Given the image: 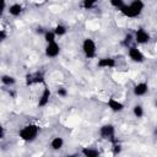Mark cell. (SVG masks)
<instances>
[{"label": "cell", "instance_id": "1", "mask_svg": "<svg viewBox=\"0 0 157 157\" xmlns=\"http://www.w3.org/2000/svg\"><path fill=\"white\" fill-rule=\"evenodd\" d=\"M145 9V2L142 0H132L129 4H125L119 11L129 18H135L137 16H140V13L144 11Z\"/></svg>", "mask_w": 157, "mask_h": 157}, {"label": "cell", "instance_id": "2", "mask_svg": "<svg viewBox=\"0 0 157 157\" xmlns=\"http://www.w3.org/2000/svg\"><path fill=\"white\" fill-rule=\"evenodd\" d=\"M39 135V126L36 124H27L22 126L18 131V136L25 142H32L34 141Z\"/></svg>", "mask_w": 157, "mask_h": 157}, {"label": "cell", "instance_id": "3", "mask_svg": "<svg viewBox=\"0 0 157 157\" xmlns=\"http://www.w3.org/2000/svg\"><path fill=\"white\" fill-rule=\"evenodd\" d=\"M82 52L86 58L93 59L97 55V44L92 38H85L82 42Z\"/></svg>", "mask_w": 157, "mask_h": 157}, {"label": "cell", "instance_id": "4", "mask_svg": "<svg viewBox=\"0 0 157 157\" xmlns=\"http://www.w3.org/2000/svg\"><path fill=\"white\" fill-rule=\"evenodd\" d=\"M128 55H129L130 60H132L134 63H144L145 61V55L141 52V49L137 47H130L128 49Z\"/></svg>", "mask_w": 157, "mask_h": 157}, {"label": "cell", "instance_id": "5", "mask_svg": "<svg viewBox=\"0 0 157 157\" xmlns=\"http://www.w3.org/2000/svg\"><path fill=\"white\" fill-rule=\"evenodd\" d=\"M59 54H60V45L56 43V40L47 43V47H45V55H47L48 58L54 59V58H56Z\"/></svg>", "mask_w": 157, "mask_h": 157}, {"label": "cell", "instance_id": "6", "mask_svg": "<svg viewBox=\"0 0 157 157\" xmlns=\"http://www.w3.org/2000/svg\"><path fill=\"white\" fill-rule=\"evenodd\" d=\"M135 42L137 44H146L150 40V33L145 29V28H139L135 32Z\"/></svg>", "mask_w": 157, "mask_h": 157}, {"label": "cell", "instance_id": "7", "mask_svg": "<svg viewBox=\"0 0 157 157\" xmlns=\"http://www.w3.org/2000/svg\"><path fill=\"white\" fill-rule=\"evenodd\" d=\"M115 134V129L112 124H105L99 129V135L103 139H112Z\"/></svg>", "mask_w": 157, "mask_h": 157}, {"label": "cell", "instance_id": "8", "mask_svg": "<svg viewBox=\"0 0 157 157\" xmlns=\"http://www.w3.org/2000/svg\"><path fill=\"white\" fill-rule=\"evenodd\" d=\"M132 92H134V96L142 97V96H145L148 92V85L146 82H139V83H136L134 86Z\"/></svg>", "mask_w": 157, "mask_h": 157}, {"label": "cell", "instance_id": "9", "mask_svg": "<svg viewBox=\"0 0 157 157\" xmlns=\"http://www.w3.org/2000/svg\"><path fill=\"white\" fill-rule=\"evenodd\" d=\"M107 104H108L109 109L113 110V112H115V113L121 112L124 109V104L119 99H117V98H109L108 102H107Z\"/></svg>", "mask_w": 157, "mask_h": 157}, {"label": "cell", "instance_id": "10", "mask_svg": "<svg viewBox=\"0 0 157 157\" xmlns=\"http://www.w3.org/2000/svg\"><path fill=\"white\" fill-rule=\"evenodd\" d=\"M50 90L49 88H44L42 94L39 96V101H38V105L40 107H45L48 103H49V99H50Z\"/></svg>", "mask_w": 157, "mask_h": 157}, {"label": "cell", "instance_id": "11", "mask_svg": "<svg viewBox=\"0 0 157 157\" xmlns=\"http://www.w3.org/2000/svg\"><path fill=\"white\" fill-rule=\"evenodd\" d=\"M22 10H23V7H22V5L18 4V2H13V4H11V5L9 6V13H10L11 16H13V17L20 16L21 12H22Z\"/></svg>", "mask_w": 157, "mask_h": 157}, {"label": "cell", "instance_id": "12", "mask_svg": "<svg viewBox=\"0 0 157 157\" xmlns=\"http://www.w3.org/2000/svg\"><path fill=\"white\" fill-rule=\"evenodd\" d=\"M63 146H64V139H63V137L55 136V137H53V139L50 140V147H52V150L59 151V150L63 148Z\"/></svg>", "mask_w": 157, "mask_h": 157}, {"label": "cell", "instance_id": "13", "mask_svg": "<svg viewBox=\"0 0 157 157\" xmlns=\"http://www.w3.org/2000/svg\"><path fill=\"white\" fill-rule=\"evenodd\" d=\"M97 65L99 67H104V69H107V67H114L115 66V61L112 58H102V59L98 60Z\"/></svg>", "mask_w": 157, "mask_h": 157}, {"label": "cell", "instance_id": "14", "mask_svg": "<svg viewBox=\"0 0 157 157\" xmlns=\"http://www.w3.org/2000/svg\"><path fill=\"white\" fill-rule=\"evenodd\" d=\"M53 31H54V33L56 34V37H63V36H65V34H66V32H67L66 27H65L64 25H61V23L56 25V26H55V28H54Z\"/></svg>", "mask_w": 157, "mask_h": 157}, {"label": "cell", "instance_id": "15", "mask_svg": "<svg viewBox=\"0 0 157 157\" xmlns=\"http://www.w3.org/2000/svg\"><path fill=\"white\" fill-rule=\"evenodd\" d=\"M82 153H83L85 156H87V157H96V156L99 155V151H98V150H94V148L86 147V148H83Z\"/></svg>", "mask_w": 157, "mask_h": 157}, {"label": "cell", "instance_id": "16", "mask_svg": "<svg viewBox=\"0 0 157 157\" xmlns=\"http://www.w3.org/2000/svg\"><path fill=\"white\" fill-rule=\"evenodd\" d=\"M44 39H45L47 43L54 42V40L56 39V34L54 33V31H47V32L44 33Z\"/></svg>", "mask_w": 157, "mask_h": 157}, {"label": "cell", "instance_id": "17", "mask_svg": "<svg viewBox=\"0 0 157 157\" xmlns=\"http://www.w3.org/2000/svg\"><path fill=\"white\" fill-rule=\"evenodd\" d=\"M1 82H2L4 85H6V86H11V85L15 83V78H13L12 76H10V75H4V76L1 77Z\"/></svg>", "mask_w": 157, "mask_h": 157}, {"label": "cell", "instance_id": "18", "mask_svg": "<svg viewBox=\"0 0 157 157\" xmlns=\"http://www.w3.org/2000/svg\"><path fill=\"white\" fill-rule=\"evenodd\" d=\"M132 113H134V115L136 118H142L144 117V108L140 104H137V105H135L132 108Z\"/></svg>", "mask_w": 157, "mask_h": 157}, {"label": "cell", "instance_id": "19", "mask_svg": "<svg viewBox=\"0 0 157 157\" xmlns=\"http://www.w3.org/2000/svg\"><path fill=\"white\" fill-rule=\"evenodd\" d=\"M109 2H110V5H112L113 7H115V9H118V10H120V9L126 4L124 0H109Z\"/></svg>", "mask_w": 157, "mask_h": 157}, {"label": "cell", "instance_id": "20", "mask_svg": "<svg viewBox=\"0 0 157 157\" xmlns=\"http://www.w3.org/2000/svg\"><path fill=\"white\" fill-rule=\"evenodd\" d=\"M96 2H97V0H82V4H83V7H85V9H91V7H93Z\"/></svg>", "mask_w": 157, "mask_h": 157}, {"label": "cell", "instance_id": "21", "mask_svg": "<svg viewBox=\"0 0 157 157\" xmlns=\"http://www.w3.org/2000/svg\"><path fill=\"white\" fill-rule=\"evenodd\" d=\"M58 94H60V96L64 97V96H66V91L63 90V88H59V90H58Z\"/></svg>", "mask_w": 157, "mask_h": 157}]
</instances>
